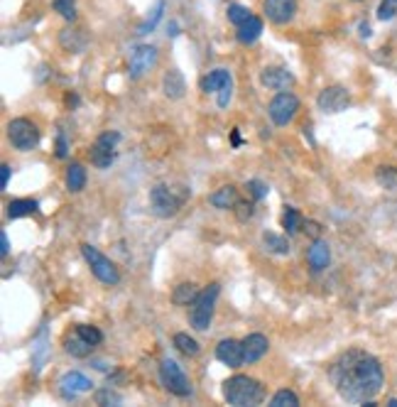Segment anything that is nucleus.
Segmentation results:
<instances>
[{
    "mask_svg": "<svg viewBox=\"0 0 397 407\" xmlns=\"http://www.w3.org/2000/svg\"><path fill=\"white\" fill-rule=\"evenodd\" d=\"M336 393L350 405H365L380 395L385 385V370L380 360L360 348L341 353L329 370Z\"/></svg>",
    "mask_w": 397,
    "mask_h": 407,
    "instance_id": "1",
    "label": "nucleus"
},
{
    "mask_svg": "<svg viewBox=\"0 0 397 407\" xmlns=\"http://www.w3.org/2000/svg\"><path fill=\"white\" fill-rule=\"evenodd\" d=\"M224 398L233 407L260 405L265 400V388L260 380L250 378V375H233L224 383Z\"/></svg>",
    "mask_w": 397,
    "mask_h": 407,
    "instance_id": "2",
    "label": "nucleus"
},
{
    "mask_svg": "<svg viewBox=\"0 0 397 407\" xmlns=\"http://www.w3.org/2000/svg\"><path fill=\"white\" fill-rule=\"evenodd\" d=\"M189 197V189H174L169 184H154L149 189V209H152L154 216L159 219H169V216H177L179 209L184 206Z\"/></svg>",
    "mask_w": 397,
    "mask_h": 407,
    "instance_id": "3",
    "label": "nucleus"
},
{
    "mask_svg": "<svg viewBox=\"0 0 397 407\" xmlns=\"http://www.w3.org/2000/svg\"><path fill=\"white\" fill-rule=\"evenodd\" d=\"M219 295H221L219 282H211L209 287H204V290L199 292L197 300L189 305V324H192V329H197V332H209L211 322H214Z\"/></svg>",
    "mask_w": 397,
    "mask_h": 407,
    "instance_id": "4",
    "label": "nucleus"
},
{
    "mask_svg": "<svg viewBox=\"0 0 397 407\" xmlns=\"http://www.w3.org/2000/svg\"><path fill=\"white\" fill-rule=\"evenodd\" d=\"M81 255H84V260L89 262L91 272H94V277L99 282L108 287H116L118 282H121V270L116 267V262L111 260V257H106L101 253L99 248H94V245L89 243H81Z\"/></svg>",
    "mask_w": 397,
    "mask_h": 407,
    "instance_id": "5",
    "label": "nucleus"
},
{
    "mask_svg": "<svg viewBox=\"0 0 397 407\" xmlns=\"http://www.w3.org/2000/svg\"><path fill=\"white\" fill-rule=\"evenodd\" d=\"M39 138H42V133H39L37 123H32L30 118H13L8 123V140L15 150L20 152L35 150L39 145Z\"/></svg>",
    "mask_w": 397,
    "mask_h": 407,
    "instance_id": "6",
    "label": "nucleus"
},
{
    "mask_svg": "<svg viewBox=\"0 0 397 407\" xmlns=\"http://www.w3.org/2000/svg\"><path fill=\"white\" fill-rule=\"evenodd\" d=\"M159 380H162L164 390H169L177 398H189L192 395V383H189L187 373H184L177 360L162 358V363H159Z\"/></svg>",
    "mask_w": 397,
    "mask_h": 407,
    "instance_id": "7",
    "label": "nucleus"
},
{
    "mask_svg": "<svg viewBox=\"0 0 397 407\" xmlns=\"http://www.w3.org/2000/svg\"><path fill=\"white\" fill-rule=\"evenodd\" d=\"M297 113H299V99L295 94H290V91H280V94L270 101V106H267V116H270V121L275 123L277 128L290 126L297 118Z\"/></svg>",
    "mask_w": 397,
    "mask_h": 407,
    "instance_id": "8",
    "label": "nucleus"
},
{
    "mask_svg": "<svg viewBox=\"0 0 397 407\" xmlns=\"http://www.w3.org/2000/svg\"><path fill=\"white\" fill-rule=\"evenodd\" d=\"M121 142V133L118 130H106L96 138V142L91 145L89 150V157H91V164L99 169H106L113 164L116 159V145Z\"/></svg>",
    "mask_w": 397,
    "mask_h": 407,
    "instance_id": "9",
    "label": "nucleus"
},
{
    "mask_svg": "<svg viewBox=\"0 0 397 407\" xmlns=\"http://www.w3.org/2000/svg\"><path fill=\"white\" fill-rule=\"evenodd\" d=\"M317 106L322 113H329V116H334V113H341L346 111V108L350 106V94L346 86H326V89L319 91L317 96Z\"/></svg>",
    "mask_w": 397,
    "mask_h": 407,
    "instance_id": "10",
    "label": "nucleus"
},
{
    "mask_svg": "<svg viewBox=\"0 0 397 407\" xmlns=\"http://www.w3.org/2000/svg\"><path fill=\"white\" fill-rule=\"evenodd\" d=\"M159 59V51L152 44H140V47L133 49L130 54V64H128V71H130V79H142Z\"/></svg>",
    "mask_w": 397,
    "mask_h": 407,
    "instance_id": "11",
    "label": "nucleus"
},
{
    "mask_svg": "<svg viewBox=\"0 0 397 407\" xmlns=\"http://www.w3.org/2000/svg\"><path fill=\"white\" fill-rule=\"evenodd\" d=\"M262 13L272 25H290L297 15V0H262Z\"/></svg>",
    "mask_w": 397,
    "mask_h": 407,
    "instance_id": "12",
    "label": "nucleus"
},
{
    "mask_svg": "<svg viewBox=\"0 0 397 407\" xmlns=\"http://www.w3.org/2000/svg\"><path fill=\"white\" fill-rule=\"evenodd\" d=\"M91 388H94L91 378H86V375L79 373V370H69V373H64L59 378V393H61V398H66V400H76L79 395L89 393Z\"/></svg>",
    "mask_w": 397,
    "mask_h": 407,
    "instance_id": "13",
    "label": "nucleus"
},
{
    "mask_svg": "<svg viewBox=\"0 0 397 407\" xmlns=\"http://www.w3.org/2000/svg\"><path fill=\"white\" fill-rule=\"evenodd\" d=\"M216 358L221 360L228 368H240L245 363V351H243V341H236V339H224L216 346Z\"/></svg>",
    "mask_w": 397,
    "mask_h": 407,
    "instance_id": "14",
    "label": "nucleus"
},
{
    "mask_svg": "<svg viewBox=\"0 0 397 407\" xmlns=\"http://www.w3.org/2000/svg\"><path fill=\"white\" fill-rule=\"evenodd\" d=\"M260 84L272 91H287L295 84V76H292V71H287L285 66H265V69L260 71Z\"/></svg>",
    "mask_w": 397,
    "mask_h": 407,
    "instance_id": "15",
    "label": "nucleus"
},
{
    "mask_svg": "<svg viewBox=\"0 0 397 407\" xmlns=\"http://www.w3.org/2000/svg\"><path fill=\"white\" fill-rule=\"evenodd\" d=\"M329 262H331V248H329V243L324 238H317L312 241V245L307 248V265L312 272H322L329 267Z\"/></svg>",
    "mask_w": 397,
    "mask_h": 407,
    "instance_id": "16",
    "label": "nucleus"
},
{
    "mask_svg": "<svg viewBox=\"0 0 397 407\" xmlns=\"http://www.w3.org/2000/svg\"><path fill=\"white\" fill-rule=\"evenodd\" d=\"M270 348V341H267L265 334H248L243 339V351H245V363H257Z\"/></svg>",
    "mask_w": 397,
    "mask_h": 407,
    "instance_id": "17",
    "label": "nucleus"
},
{
    "mask_svg": "<svg viewBox=\"0 0 397 407\" xmlns=\"http://www.w3.org/2000/svg\"><path fill=\"white\" fill-rule=\"evenodd\" d=\"M94 344H89L84 336H81L79 332H71V334H66L64 336V351L69 353V356H74V358H89L91 353H94Z\"/></svg>",
    "mask_w": 397,
    "mask_h": 407,
    "instance_id": "18",
    "label": "nucleus"
},
{
    "mask_svg": "<svg viewBox=\"0 0 397 407\" xmlns=\"http://www.w3.org/2000/svg\"><path fill=\"white\" fill-rule=\"evenodd\" d=\"M238 202H240V199H238V189H236L233 184H226V187L216 189V192L209 197V204L214 206V209H221V211L236 209Z\"/></svg>",
    "mask_w": 397,
    "mask_h": 407,
    "instance_id": "19",
    "label": "nucleus"
},
{
    "mask_svg": "<svg viewBox=\"0 0 397 407\" xmlns=\"http://www.w3.org/2000/svg\"><path fill=\"white\" fill-rule=\"evenodd\" d=\"M86 35L84 30H74V28H66L59 32V44L64 51H71V54H81L86 49Z\"/></svg>",
    "mask_w": 397,
    "mask_h": 407,
    "instance_id": "20",
    "label": "nucleus"
},
{
    "mask_svg": "<svg viewBox=\"0 0 397 407\" xmlns=\"http://www.w3.org/2000/svg\"><path fill=\"white\" fill-rule=\"evenodd\" d=\"M162 91H164V96H167V99L179 101L184 96V91H187V81H184V76L179 74L177 69H172V71H167V74H164Z\"/></svg>",
    "mask_w": 397,
    "mask_h": 407,
    "instance_id": "21",
    "label": "nucleus"
},
{
    "mask_svg": "<svg viewBox=\"0 0 397 407\" xmlns=\"http://www.w3.org/2000/svg\"><path fill=\"white\" fill-rule=\"evenodd\" d=\"M228 81H233L231 79V71L224 69V66H219V69L209 71V74L199 81V89L204 91V94H216V91H219L221 86L228 84Z\"/></svg>",
    "mask_w": 397,
    "mask_h": 407,
    "instance_id": "22",
    "label": "nucleus"
},
{
    "mask_svg": "<svg viewBox=\"0 0 397 407\" xmlns=\"http://www.w3.org/2000/svg\"><path fill=\"white\" fill-rule=\"evenodd\" d=\"M86 179H89V174H86V167L81 162H71L69 167H66L64 184L71 194H79L81 189L86 187Z\"/></svg>",
    "mask_w": 397,
    "mask_h": 407,
    "instance_id": "23",
    "label": "nucleus"
},
{
    "mask_svg": "<svg viewBox=\"0 0 397 407\" xmlns=\"http://www.w3.org/2000/svg\"><path fill=\"white\" fill-rule=\"evenodd\" d=\"M262 35V20L257 15H250L240 28H236V40L240 44H252Z\"/></svg>",
    "mask_w": 397,
    "mask_h": 407,
    "instance_id": "24",
    "label": "nucleus"
},
{
    "mask_svg": "<svg viewBox=\"0 0 397 407\" xmlns=\"http://www.w3.org/2000/svg\"><path fill=\"white\" fill-rule=\"evenodd\" d=\"M39 204L35 199H13L8 204V219H23V216L37 214Z\"/></svg>",
    "mask_w": 397,
    "mask_h": 407,
    "instance_id": "25",
    "label": "nucleus"
},
{
    "mask_svg": "<svg viewBox=\"0 0 397 407\" xmlns=\"http://www.w3.org/2000/svg\"><path fill=\"white\" fill-rule=\"evenodd\" d=\"M197 297H199V290L194 282H182V285H177L172 292V302L177 307H189Z\"/></svg>",
    "mask_w": 397,
    "mask_h": 407,
    "instance_id": "26",
    "label": "nucleus"
},
{
    "mask_svg": "<svg viewBox=\"0 0 397 407\" xmlns=\"http://www.w3.org/2000/svg\"><path fill=\"white\" fill-rule=\"evenodd\" d=\"M172 344H174V348H177L179 353H184V356H189V358L199 356V351H201V346H199L197 339H192V336H189V334H184V332L174 334V336H172Z\"/></svg>",
    "mask_w": 397,
    "mask_h": 407,
    "instance_id": "27",
    "label": "nucleus"
},
{
    "mask_svg": "<svg viewBox=\"0 0 397 407\" xmlns=\"http://www.w3.org/2000/svg\"><path fill=\"white\" fill-rule=\"evenodd\" d=\"M262 245H265L270 253L275 255H287L290 253V241L285 238V236L280 233H272V231H265L262 233Z\"/></svg>",
    "mask_w": 397,
    "mask_h": 407,
    "instance_id": "28",
    "label": "nucleus"
},
{
    "mask_svg": "<svg viewBox=\"0 0 397 407\" xmlns=\"http://www.w3.org/2000/svg\"><path fill=\"white\" fill-rule=\"evenodd\" d=\"M302 214L295 209V206H285V214H282V229L287 231V233H297V231H302Z\"/></svg>",
    "mask_w": 397,
    "mask_h": 407,
    "instance_id": "29",
    "label": "nucleus"
},
{
    "mask_svg": "<svg viewBox=\"0 0 397 407\" xmlns=\"http://www.w3.org/2000/svg\"><path fill=\"white\" fill-rule=\"evenodd\" d=\"M375 179L383 189H390L395 192L397 189V167H390V164H383V167L375 169Z\"/></svg>",
    "mask_w": 397,
    "mask_h": 407,
    "instance_id": "30",
    "label": "nucleus"
},
{
    "mask_svg": "<svg viewBox=\"0 0 397 407\" xmlns=\"http://www.w3.org/2000/svg\"><path fill=\"white\" fill-rule=\"evenodd\" d=\"M270 407H299V398H297L295 390L282 388V390H277V393L272 395Z\"/></svg>",
    "mask_w": 397,
    "mask_h": 407,
    "instance_id": "31",
    "label": "nucleus"
},
{
    "mask_svg": "<svg viewBox=\"0 0 397 407\" xmlns=\"http://www.w3.org/2000/svg\"><path fill=\"white\" fill-rule=\"evenodd\" d=\"M226 15H228V23H231V25L240 28V25H243L252 13H250V8H245V5H240V3H231V5H228V10H226Z\"/></svg>",
    "mask_w": 397,
    "mask_h": 407,
    "instance_id": "32",
    "label": "nucleus"
},
{
    "mask_svg": "<svg viewBox=\"0 0 397 407\" xmlns=\"http://www.w3.org/2000/svg\"><path fill=\"white\" fill-rule=\"evenodd\" d=\"M162 13H164V0H157V5H154V10H152V15L145 20V23L138 28V35H147V32H152L154 28H157V23L162 20Z\"/></svg>",
    "mask_w": 397,
    "mask_h": 407,
    "instance_id": "33",
    "label": "nucleus"
},
{
    "mask_svg": "<svg viewBox=\"0 0 397 407\" xmlns=\"http://www.w3.org/2000/svg\"><path fill=\"white\" fill-rule=\"evenodd\" d=\"M51 8H54L66 23H74L76 20V0H51Z\"/></svg>",
    "mask_w": 397,
    "mask_h": 407,
    "instance_id": "34",
    "label": "nucleus"
},
{
    "mask_svg": "<svg viewBox=\"0 0 397 407\" xmlns=\"http://www.w3.org/2000/svg\"><path fill=\"white\" fill-rule=\"evenodd\" d=\"M76 332H79L89 344H94V346H99V344L103 341V334L99 332V327H91V324H79Z\"/></svg>",
    "mask_w": 397,
    "mask_h": 407,
    "instance_id": "35",
    "label": "nucleus"
},
{
    "mask_svg": "<svg viewBox=\"0 0 397 407\" xmlns=\"http://www.w3.org/2000/svg\"><path fill=\"white\" fill-rule=\"evenodd\" d=\"M121 403H123V395L111 388H103L96 393V405H121Z\"/></svg>",
    "mask_w": 397,
    "mask_h": 407,
    "instance_id": "36",
    "label": "nucleus"
},
{
    "mask_svg": "<svg viewBox=\"0 0 397 407\" xmlns=\"http://www.w3.org/2000/svg\"><path fill=\"white\" fill-rule=\"evenodd\" d=\"M245 189L250 192V197H252V202H260V199H265L267 197V184L265 182H260V179H250L248 184H245Z\"/></svg>",
    "mask_w": 397,
    "mask_h": 407,
    "instance_id": "37",
    "label": "nucleus"
},
{
    "mask_svg": "<svg viewBox=\"0 0 397 407\" xmlns=\"http://www.w3.org/2000/svg\"><path fill=\"white\" fill-rule=\"evenodd\" d=\"M395 15H397V0H380V5H378V20L388 23V20H393Z\"/></svg>",
    "mask_w": 397,
    "mask_h": 407,
    "instance_id": "38",
    "label": "nucleus"
},
{
    "mask_svg": "<svg viewBox=\"0 0 397 407\" xmlns=\"http://www.w3.org/2000/svg\"><path fill=\"white\" fill-rule=\"evenodd\" d=\"M302 231H304V233H307L312 241L322 238V224H317V221H312V219H304Z\"/></svg>",
    "mask_w": 397,
    "mask_h": 407,
    "instance_id": "39",
    "label": "nucleus"
},
{
    "mask_svg": "<svg viewBox=\"0 0 397 407\" xmlns=\"http://www.w3.org/2000/svg\"><path fill=\"white\" fill-rule=\"evenodd\" d=\"M216 94H219V108H226L231 103V96H233V81H228L226 86H221Z\"/></svg>",
    "mask_w": 397,
    "mask_h": 407,
    "instance_id": "40",
    "label": "nucleus"
},
{
    "mask_svg": "<svg viewBox=\"0 0 397 407\" xmlns=\"http://www.w3.org/2000/svg\"><path fill=\"white\" fill-rule=\"evenodd\" d=\"M236 216H238V221H248L252 216V202H238V206H236Z\"/></svg>",
    "mask_w": 397,
    "mask_h": 407,
    "instance_id": "41",
    "label": "nucleus"
},
{
    "mask_svg": "<svg viewBox=\"0 0 397 407\" xmlns=\"http://www.w3.org/2000/svg\"><path fill=\"white\" fill-rule=\"evenodd\" d=\"M66 154H69V142H66V135H64V133H59V135H56V157L64 159Z\"/></svg>",
    "mask_w": 397,
    "mask_h": 407,
    "instance_id": "42",
    "label": "nucleus"
},
{
    "mask_svg": "<svg viewBox=\"0 0 397 407\" xmlns=\"http://www.w3.org/2000/svg\"><path fill=\"white\" fill-rule=\"evenodd\" d=\"M10 174H13V167L10 164H0V189H8Z\"/></svg>",
    "mask_w": 397,
    "mask_h": 407,
    "instance_id": "43",
    "label": "nucleus"
},
{
    "mask_svg": "<svg viewBox=\"0 0 397 407\" xmlns=\"http://www.w3.org/2000/svg\"><path fill=\"white\" fill-rule=\"evenodd\" d=\"M0 255L3 257L10 255V241H8V236H5V231H0Z\"/></svg>",
    "mask_w": 397,
    "mask_h": 407,
    "instance_id": "44",
    "label": "nucleus"
},
{
    "mask_svg": "<svg viewBox=\"0 0 397 407\" xmlns=\"http://www.w3.org/2000/svg\"><path fill=\"white\" fill-rule=\"evenodd\" d=\"M360 37H365V40L370 37V25L368 23H360Z\"/></svg>",
    "mask_w": 397,
    "mask_h": 407,
    "instance_id": "45",
    "label": "nucleus"
},
{
    "mask_svg": "<svg viewBox=\"0 0 397 407\" xmlns=\"http://www.w3.org/2000/svg\"><path fill=\"white\" fill-rule=\"evenodd\" d=\"M169 35H172V37H177V35H179V25L177 23H169Z\"/></svg>",
    "mask_w": 397,
    "mask_h": 407,
    "instance_id": "46",
    "label": "nucleus"
},
{
    "mask_svg": "<svg viewBox=\"0 0 397 407\" xmlns=\"http://www.w3.org/2000/svg\"><path fill=\"white\" fill-rule=\"evenodd\" d=\"M233 145H236V147L240 145V135H238V130H233Z\"/></svg>",
    "mask_w": 397,
    "mask_h": 407,
    "instance_id": "47",
    "label": "nucleus"
},
{
    "mask_svg": "<svg viewBox=\"0 0 397 407\" xmlns=\"http://www.w3.org/2000/svg\"><path fill=\"white\" fill-rule=\"evenodd\" d=\"M388 405H390V407H397V398H393V400H388Z\"/></svg>",
    "mask_w": 397,
    "mask_h": 407,
    "instance_id": "48",
    "label": "nucleus"
},
{
    "mask_svg": "<svg viewBox=\"0 0 397 407\" xmlns=\"http://www.w3.org/2000/svg\"><path fill=\"white\" fill-rule=\"evenodd\" d=\"M350 3H363V0H350Z\"/></svg>",
    "mask_w": 397,
    "mask_h": 407,
    "instance_id": "49",
    "label": "nucleus"
}]
</instances>
